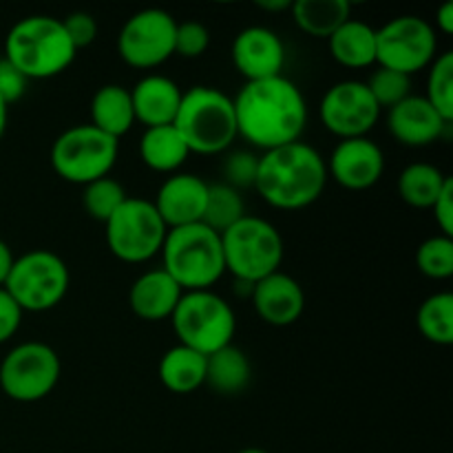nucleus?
<instances>
[{"label":"nucleus","mask_w":453,"mask_h":453,"mask_svg":"<svg viewBox=\"0 0 453 453\" xmlns=\"http://www.w3.org/2000/svg\"><path fill=\"white\" fill-rule=\"evenodd\" d=\"M131 91L135 122L144 128L168 127L175 122L184 91L175 80L159 73H149L135 82Z\"/></svg>","instance_id":"aec40b11"},{"label":"nucleus","mask_w":453,"mask_h":453,"mask_svg":"<svg viewBox=\"0 0 453 453\" xmlns=\"http://www.w3.org/2000/svg\"><path fill=\"white\" fill-rule=\"evenodd\" d=\"M69 283L66 261L56 252L38 248L16 257L3 288L20 305L22 312H47L65 301Z\"/></svg>","instance_id":"1a4fd4ad"},{"label":"nucleus","mask_w":453,"mask_h":453,"mask_svg":"<svg viewBox=\"0 0 453 453\" xmlns=\"http://www.w3.org/2000/svg\"><path fill=\"white\" fill-rule=\"evenodd\" d=\"M173 127L184 137L190 155L226 153L239 137L233 97L215 87L184 91Z\"/></svg>","instance_id":"39448f33"},{"label":"nucleus","mask_w":453,"mask_h":453,"mask_svg":"<svg viewBox=\"0 0 453 453\" xmlns=\"http://www.w3.org/2000/svg\"><path fill=\"white\" fill-rule=\"evenodd\" d=\"M425 100L442 115V119L453 122V51L438 53L429 65L427 91Z\"/></svg>","instance_id":"7c9ffc66"},{"label":"nucleus","mask_w":453,"mask_h":453,"mask_svg":"<svg viewBox=\"0 0 453 453\" xmlns=\"http://www.w3.org/2000/svg\"><path fill=\"white\" fill-rule=\"evenodd\" d=\"M327 180L323 155L299 140L259 153L255 190L277 211H303L321 197Z\"/></svg>","instance_id":"f03ea898"},{"label":"nucleus","mask_w":453,"mask_h":453,"mask_svg":"<svg viewBox=\"0 0 453 453\" xmlns=\"http://www.w3.org/2000/svg\"><path fill=\"white\" fill-rule=\"evenodd\" d=\"M188 157V146H186L184 137L180 135V131L173 124H168V127L144 128V133H142L140 159L150 171L175 175Z\"/></svg>","instance_id":"393cba45"},{"label":"nucleus","mask_w":453,"mask_h":453,"mask_svg":"<svg viewBox=\"0 0 453 453\" xmlns=\"http://www.w3.org/2000/svg\"><path fill=\"white\" fill-rule=\"evenodd\" d=\"M416 326L420 334L434 345L453 343V295L451 292H434L420 303L416 312Z\"/></svg>","instance_id":"c85d7f7f"},{"label":"nucleus","mask_w":453,"mask_h":453,"mask_svg":"<svg viewBox=\"0 0 453 453\" xmlns=\"http://www.w3.org/2000/svg\"><path fill=\"white\" fill-rule=\"evenodd\" d=\"M230 58L239 75L246 82L270 80L283 75L286 66V47L283 40L268 27H246L239 31L230 47Z\"/></svg>","instance_id":"2eb2a0df"},{"label":"nucleus","mask_w":453,"mask_h":453,"mask_svg":"<svg viewBox=\"0 0 453 453\" xmlns=\"http://www.w3.org/2000/svg\"><path fill=\"white\" fill-rule=\"evenodd\" d=\"M208 47H211V29L203 22H177L175 56L195 60V58H202L208 51Z\"/></svg>","instance_id":"c9c22d12"},{"label":"nucleus","mask_w":453,"mask_h":453,"mask_svg":"<svg viewBox=\"0 0 453 453\" xmlns=\"http://www.w3.org/2000/svg\"><path fill=\"white\" fill-rule=\"evenodd\" d=\"M451 177L427 162H414L403 168L398 177V195L411 208L429 211Z\"/></svg>","instance_id":"cd10ccee"},{"label":"nucleus","mask_w":453,"mask_h":453,"mask_svg":"<svg viewBox=\"0 0 453 453\" xmlns=\"http://www.w3.org/2000/svg\"><path fill=\"white\" fill-rule=\"evenodd\" d=\"M221 250L226 273L233 274L234 281L255 286L261 279L279 273L286 248L277 226L264 217L246 215L221 233Z\"/></svg>","instance_id":"423d86ee"},{"label":"nucleus","mask_w":453,"mask_h":453,"mask_svg":"<svg viewBox=\"0 0 453 453\" xmlns=\"http://www.w3.org/2000/svg\"><path fill=\"white\" fill-rule=\"evenodd\" d=\"M250 301L259 319L268 326L288 327L301 319L305 310V292L295 277L274 273L252 286Z\"/></svg>","instance_id":"a211bd4d"},{"label":"nucleus","mask_w":453,"mask_h":453,"mask_svg":"<svg viewBox=\"0 0 453 453\" xmlns=\"http://www.w3.org/2000/svg\"><path fill=\"white\" fill-rule=\"evenodd\" d=\"M233 104L237 135L261 153L299 142L308 124V102L286 75L246 82Z\"/></svg>","instance_id":"f257e3e1"},{"label":"nucleus","mask_w":453,"mask_h":453,"mask_svg":"<svg viewBox=\"0 0 453 453\" xmlns=\"http://www.w3.org/2000/svg\"><path fill=\"white\" fill-rule=\"evenodd\" d=\"M246 215V202H243L242 190L233 188V186L224 184V181L208 184L206 211H203L202 219L203 226L221 234Z\"/></svg>","instance_id":"c756f323"},{"label":"nucleus","mask_w":453,"mask_h":453,"mask_svg":"<svg viewBox=\"0 0 453 453\" xmlns=\"http://www.w3.org/2000/svg\"><path fill=\"white\" fill-rule=\"evenodd\" d=\"M13 261H16V257H13L12 248H9L7 243L0 239V288H3L4 281H7L9 273H12Z\"/></svg>","instance_id":"79ce46f5"},{"label":"nucleus","mask_w":453,"mask_h":453,"mask_svg":"<svg viewBox=\"0 0 453 453\" xmlns=\"http://www.w3.org/2000/svg\"><path fill=\"white\" fill-rule=\"evenodd\" d=\"M177 343L202 357L233 345L237 332L234 310L224 296L212 290L184 292L171 317Z\"/></svg>","instance_id":"0eeeda50"},{"label":"nucleus","mask_w":453,"mask_h":453,"mask_svg":"<svg viewBox=\"0 0 453 453\" xmlns=\"http://www.w3.org/2000/svg\"><path fill=\"white\" fill-rule=\"evenodd\" d=\"M62 363L56 349L40 341H27L4 354L0 363V389L12 401L35 403L56 389Z\"/></svg>","instance_id":"9b49d317"},{"label":"nucleus","mask_w":453,"mask_h":453,"mask_svg":"<svg viewBox=\"0 0 453 453\" xmlns=\"http://www.w3.org/2000/svg\"><path fill=\"white\" fill-rule=\"evenodd\" d=\"M330 53L341 66L367 69L376 65V29L367 22L349 18L327 38Z\"/></svg>","instance_id":"b1692460"},{"label":"nucleus","mask_w":453,"mask_h":453,"mask_svg":"<svg viewBox=\"0 0 453 453\" xmlns=\"http://www.w3.org/2000/svg\"><path fill=\"white\" fill-rule=\"evenodd\" d=\"M436 34L442 35H451L453 34V3L447 0L441 9L436 12Z\"/></svg>","instance_id":"a19ab883"},{"label":"nucleus","mask_w":453,"mask_h":453,"mask_svg":"<svg viewBox=\"0 0 453 453\" xmlns=\"http://www.w3.org/2000/svg\"><path fill=\"white\" fill-rule=\"evenodd\" d=\"M252 367L246 354L234 345L206 357V385L217 394L234 396L250 383Z\"/></svg>","instance_id":"bb28decb"},{"label":"nucleus","mask_w":453,"mask_h":453,"mask_svg":"<svg viewBox=\"0 0 453 453\" xmlns=\"http://www.w3.org/2000/svg\"><path fill=\"white\" fill-rule=\"evenodd\" d=\"M177 20L164 9L150 7L133 13L118 35V53L128 66L157 69L175 56Z\"/></svg>","instance_id":"ddd939ff"},{"label":"nucleus","mask_w":453,"mask_h":453,"mask_svg":"<svg viewBox=\"0 0 453 453\" xmlns=\"http://www.w3.org/2000/svg\"><path fill=\"white\" fill-rule=\"evenodd\" d=\"M168 228L150 199L127 197L104 224L106 248L124 264H146L162 252Z\"/></svg>","instance_id":"9d476101"},{"label":"nucleus","mask_w":453,"mask_h":453,"mask_svg":"<svg viewBox=\"0 0 453 453\" xmlns=\"http://www.w3.org/2000/svg\"><path fill=\"white\" fill-rule=\"evenodd\" d=\"M208 199V181L193 173H175L166 177L153 199L168 230L202 224Z\"/></svg>","instance_id":"f3484780"},{"label":"nucleus","mask_w":453,"mask_h":453,"mask_svg":"<svg viewBox=\"0 0 453 453\" xmlns=\"http://www.w3.org/2000/svg\"><path fill=\"white\" fill-rule=\"evenodd\" d=\"M438 56V35L420 16H398L376 29V65L414 75L429 69Z\"/></svg>","instance_id":"f8f14e48"},{"label":"nucleus","mask_w":453,"mask_h":453,"mask_svg":"<svg viewBox=\"0 0 453 453\" xmlns=\"http://www.w3.org/2000/svg\"><path fill=\"white\" fill-rule=\"evenodd\" d=\"M119 157V140L97 131L91 124H78L53 140L51 168L60 180L75 186L109 177Z\"/></svg>","instance_id":"6e6552de"},{"label":"nucleus","mask_w":453,"mask_h":453,"mask_svg":"<svg viewBox=\"0 0 453 453\" xmlns=\"http://www.w3.org/2000/svg\"><path fill=\"white\" fill-rule=\"evenodd\" d=\"M449 122L425 100L423 96H410L396 106L388 109V128L394 140L410 149H423L445 135Z\"/></svg>","instance_id":"6ab92c4d"},{"label":"nucleus","mask_w":453,"mask_h":453,"mask_svg":"<svg viewBox=\"0 0 453 453\" xmlns=\"http://www.w3.org/2000/svg\"><path fill=\"white\" fill-rule=\"evenodd\" d=\"M416 265L420 273L436 281H445L453 274V237L434 234L425 239L416 250Z\"/></svg>","instance_id":"473e14b6"},{"label":"nucleus","mask_w":453,"mask_h":453,"mask_svg":"<svg viewBox=\"0 0 453 453\" xmlns=\"http://www.w3.org/2000/svg\"><path fill=\"white\" fill-rule=\"evenodd\" d=\"M257 7H259V9H273V12H286V9L290 12L292 3H290V0H281V3H259Z\"/></svg>","instance_id":"c03bdc74"},{"label":"nucleus","mask_w":453,"mask_h":453,"mask_svg":"<svg viewBox=\"0 0 453 453\" xmlns=\"http://www.w3.org/2000/svg\"><path fill=\"white\" fill-rule=\"evenodd\" d=\"M290 13L303 34L330 38L345 20L352 18V4L348 0H296L292 3Z\"/></svg>","instance_id":"a878e982"},{"label":"nucleus","mask_w":453,"mask_h":453,"mask_svg":"<svg viewBox=\"0 0 453 453\" xmlns=\"http://www.w3.org/2000/svg\"><path fill=\"white\" fill-rule=\"evenodd\" d=\"M159 257L164 273L171 274L184 292L212 290L226 274L221 234L203 224L168 230Z\"/></svg>","instance_id":"20e7f679"},{"label":"nucleus","mask_w":453,"mask_h":453,"mask_svg":"<svg viewBox=\"0 0 453 453\" xmlns=\"http://www.w3.org/2000/svg\"><path fill=\"white\" fill-rule=\"evenodd\" d=\"M127 197L128 195L124 190V186L109 175L84 186L82 206L91 219L106 224L111 219V215L127 202Z\"/></svg>","instance_id":"2f4dec72"},{"label":"nucleus","mask_w":453,"mask_h":453,"mask_svg":"<svg viewBox=\"0 0 453 453\" xmlns=\"http://www.w3.org/2000/svg\"><path fill=\"white\" fill-rule=\"evenodd\" d=\"M181 295L184 290L177 286L171 274L164 273L162 268H153L133 281L128 290V305L137 319L157 323L173 317Z\"/></svg>","instance_id":"412c9836"},{"label":"nucleus","mask_w":453,"mask_h":453,"mask_svg":"<svg viewBox=\"0 0 453 453\" xmlns=\"http://www.w3.org/2000/svg\"><path fill=\"white\" fill-rule=\"evenodd\" d=\"M75 47L60 18L27 16L4 38V60L27 80H49L65 73L75 60Z\"/></svg>","instance_id":"7ed1b4c3"},{"label":"nucleus","mask_w":453,"mask_h":453,"mask_svg":"<svg viewBox=\"0 0 453 453\" xmlns=\"http://www.w3.org/2000/svg\"><path fill=\"white\" fill-rule=\"evenodd\" d=\"M157 374L171 394H193L206 385V357L177 343L159 358Z\"/></svg>","instance_id":"5701e85b"},{"label":"nucleus","mask_w":453,"mask_h":453,"mask_svg":"<svg viewBox=\"0 0 453 453\" xmlns=\"http://www.w3.org/2000/svg\"><path fill=\"white\" fill-rule=\"evenodd\" d=\"M429 211L434 212V219H436L441 234L453 237V180L447 181V186Z\"/></svg>","instance_id":"ea45409f"},{"label":"nucleus","mask_w":453,"mask_h":453,"mask_svg":"<svg viewBox=\"0 0 453 453\" xmlns=\"http://www.w3.org/2000/svg\"><path fill=\"white\" fill-rule=\"evenodd\" d=\"M257 168H259V155L255 150H233L226 155L224 164H221L224 184L237 190L255 188Z\"/></svg>","instance_id":"f704fd0d"},{"label":"nucleus","mask_w":453,"mask_h":453,"mask_svg":"<svg viewBox=\"0 0 453 453\" xmlns=\"http://www.w3.org/2000/svg\"><path fill=\"white\" fill-rule=\"evenodd\" d=\"M237 453H268V451L259 449V447H248V449H242V451H237Z\"/></svg>","instance_id":"a18cd8bd"},{"label":"nucleus","mask_w":453,"mask_h":453,"mask_svg":"<svg viewBox=\"0 0 453 453\" xmlns=\"http://www.w3.org/2000/svg\"><path fill=\"white\" fill-rule=\"evenodd\" d=\"M91 127L119 140L135 124L131 91L122 84H104L91 97Z\"/></svg>","instance_id":"4be33fe9"},{"label":"nucleus","mask_w":453,"mask_h":453,"mask_svg":"<svg viewBox=\"0 0 453 453\" xmlns=\"http://www.w3.org/2000/svg\"><path fill=\"white\" fill-rule=\"evenodd\" d=\"M367 88H370L372 97L376 100V104L383 109H392L398 102H403L405 97L411 96V78L410 75H403L398 71L392 69H379L370 75L367 80Z\"/></svg>","instance_id":"72a5a7b5"},{"label":"nucleus","mask_w":453,"mask_h":453,"mask_svg":"<svg viewBox=\"0 0 453 453\" xmlns=\"http://www.w3.org/2000/svg\"><path fill=\"white\" fill-rule=\"evenodd\" d=\"M7 119H9V106L7 102L0 97V140H3L4 131H7Z\"/></svg>","instance_id":"37998d69"},{"label":"nucleus","mask_w":453,"mask_h":453,"mask_svg":"<svg viewBox=\"0 0 453 453\" xmlns=\"http://www.w3.org/2000/svg\"><path fill=\"white\" fill-rule=\"evenodd\" d=\"M380 106L372 97L370 88L361 80H343L323 93L319 104L321 124L339 140L367 137L379 124Z\"/></svg>","instance_id":"4468645a"},{"label":"nucleus","mask_w":453,"mask_h":453,"mask_svg":"<svg viewBox=\"0 0 453 453\" xmlns=\"http://www.w3.org/2000/svg\"><path fill=\"white\" fill-rule=\"evenodd\" d=\"M27 87H29V80H27L12 62L0 58V97L7 102V106H12L13 102L20 100L27 93Z\"/></svg>","instance_id":"4c0bfd02"},{"label":"nucleus","mask_w":453,"mask_h":453,"mask_svg":"<svg viewBox=\"0 0 453 453\" xmlns=\"http://www.w3.org/2000/svg\"><path fill=\"white\" fill-rule=\"evenodd\" d=\"M62 25H65L66 35H69V40H71V44L75 47V51L88 47V44L97 38V29H100L96 18L87 12L69 13V16L62 20Z\"/></svg>","instance_id":"e433bc0d"},{"label":"nucleus","mask_w":453,"mask_h":453,"mask_svg":"<svg viewBox=\"0 0 453 453\" xmlns=\"http://www.w3.org/2000/svg\"><path fill=\"white\" fill-rule=\"evenodd\" d=\"M327 164V177L345 190H367L385 173V153L370 137L341 140Z\"/></svg>","instance_id":"dca6fc26"},{"label":"nucleus","mask_w":453,"mask_h":453,"mask_svg":"<svg viewBox=\"0 0 453 453\" xmlns=\"http://www.w3.org/2000/svg\"><path fill=\"white\" fill-rule=\"evenodd\" d=\"M22 308L4 288H0V343H7L22 323Z\"/></svg>","instance_id":"58836bf2"}]
</instances>
